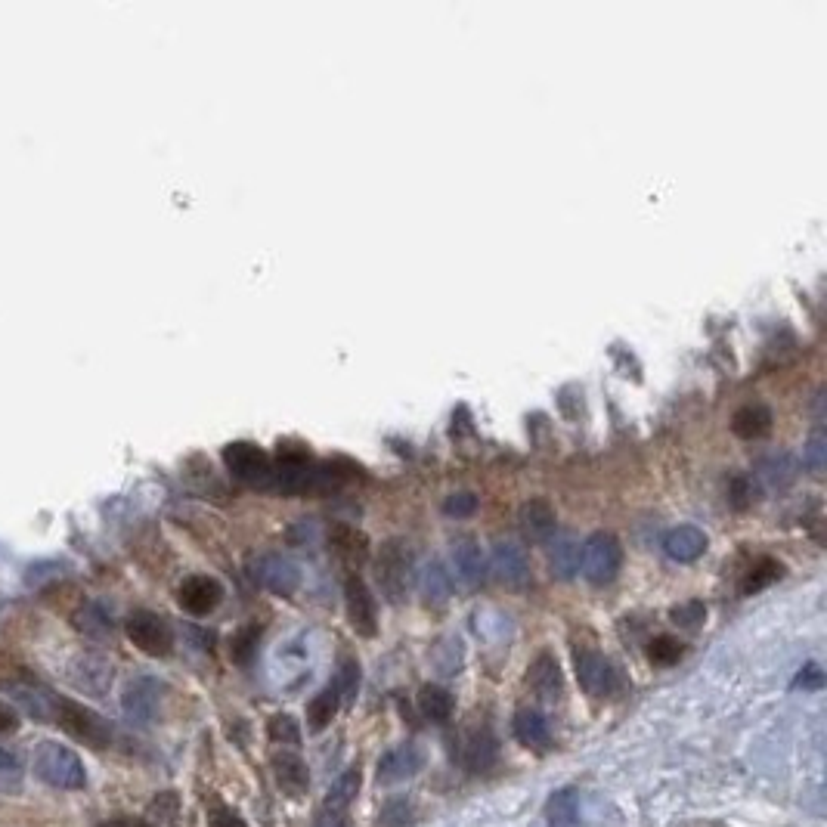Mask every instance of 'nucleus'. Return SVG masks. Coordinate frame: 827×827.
I'll return each instance as SVG.
<instances>
[{"mask_svg": "<svg viewBox=\"0 0 827 827\" xmlns=\"http://www.w3.org/2000/svg\"><path fill=\"white\" fill-rule=\"evenodd\" d=\"M50 722H56L69 738H75L78 744L93 747V750H106L112 744V738H115L112 725L100 713H93L84 704L66 701V697H56V707H53V719Z\"/></svg>", "mask_w": 827, "mask_h": 827, "instance_id": "nucleus-1", "label": "nucleus"}, {"mask_svg": "<svg viewBox=\"0 0 827 827\" xmlns=\"http://www.w3.org/2000/svg\"><path fill=\"white\" fill-rule=\"evenodd\" d=\"M31 769L44 784H53L59 790H81L87 784V772L84 762L75 750H69L66 744L56 741H44L35 750V759H31Z\"/></svg>", "mask_w": 827, "mask_h": 827, "instance_id": "nucleus-2", "label": "nucleus"}, {"mask_svg": "<svg viewBox=\"0 0 827 827\" xmlns=\"http://www.w3.org/2000/svg\"><path fill=\"white\" fill-rule=\"evenodd\" d=\"M580 564H583V577L595 586H608L617 580L620 567H623V546L614 533H592L583 552H580Z\"/></svg>", "mask_w": 827, "mask_h": 827, "instance_id": "nucleus-3", "label": "nucleus"}, {"mask_svg": "<svg viewBox=\"0 0 827 827\" xmlns=\"http://www.w3.org/2000/svg\"><path fill=\"white\" fill-rule=\"evenodd\" d=\"M375 580L378 589L391 604H400L409 592V577H412V555L406 552V546L400 539H391V543L381 546L378 561H375Z\"/></svg>", "mask_w": 827, "mask_h": 827, "instance_id": "nucleus-4", "label": "nucleus"}, {"mask_svg": "<svg viewBox=\"0 0 827 827\" xmlns=\"http://www.w3.org/2000/svg\"><path fill=\"white\" fill-rule=\"evenodd\" d=\"M224 465L242 484H251V487L273 484V462L258 443H248V440L230 443V447H224Z\"/></svg>", "mask_w": 827, "mask_h": 827, "instance_id": "nucleus-5", "label": "nucleus"}, {"mask_svg": "<svg viewBox=\"0 0 827 827\" xmlns=\"http://www.w3.org/2000/svg\"><path fill=\"white\" fill-rule=\"evenodd\" d=\"M360 784H363V772L360 766H351L338 775V781L329 787L326 800L316 809V821L313 827H347V812H351L357 793H360Z\"/></svg>", "mask_w": 827, "mask_h": 827, "instance_id": "nucleus-6", "label": "nucleus"}, {"mask_svg": "<svg viewBox=\"0 0 827 827\" xmlns=\"http://www.w3.org/2000/svg\"><path fill=\"white\" fill-rule=\"evenodd\" d=\"M574 666H577L580 688L592 697H611L620 688L617 666L604 654H598L595 648H577L574 651Z\"/></svg>", "mask_w": 827, "mask_h": 827, "instance_id": "nucleus-7", "label": "nucleus"}, {"mask_svg": "<svg viewBox=\"0 0 827 827\" xmlns=\"http://www.w3.org/2000/svg\"><path fill=\"white\" fill-rule=\"evenodd\" d=\"M251 580L273 595H292L301 586V570L292 558L267 552L251 558Z\"/></svg>", "mask_w": 827, "mask_h": 827, "instance_id": "nucleus-8", "label": "nucleus"}, {"mask_svg": "<svg viewBox=\"0 0 827 827\" xmlns=\"http://www.w3.org/2000/svg\"><path fill=\"white\" fill-rule=\"evenodd\" d=\"M127 639H131L143 654L149 657H168L174 648V632L165 623V617H158L152 611H137L127 620Z\"/></svg>", "mask_w": 827, "mask_h": 827, "instance_id": "nucleus-9", "label": "nucleus"}, {"mask_svg": "<svg viewBox=\"0 0 827 827\" xmlns=\"http://www.w3.org/2000/svg\"><path fill=\"white\" fill-rule=\"evenodd\" d=\"M344 608H347V623L354 626V632L363 635V639H372L378 632V604L369 586L357 574H351L344 583Z\"/></svg>", "mask_w": 827, "mask_h": 827, "instance_id": "nucleus-10", "label": "nucleus"}, {"mask_svg": "<svg viewBox=\"0 0 827 827\" xmlns=\"http://www.w3.org/2000/svg\"><path fill=\"white\" fill-rule=\"evenodd\" d=\"M496 759H499V744H496V735L490 731V725H474V728L462 731L459 762L468 772L484 775L496 766Z\"/></svg>", "mask_w": 827, "mask_h": 827, "instance_id": "nucleus-11", "label": "nucleus"}, {"mask_svg": "<svg viewBox=\"0 0 827 827\" xmlns=\"http://www.w3.org/2000/svg\"><path fill=\"white\" fill-rule=\"evenodd\" d=\"M220 598H224V589H220V583L214 577H205V574H196V577H189L180 583L177 589V601H180V608L186 614H193V617H205L211 614Z\"/></svg>", "mask_w": 827, "mask_h": 827, "instance_id": "nucleus-12", "label": "nucleus"}, {"mask_svg": "<svg viewBox=\"0 0 827 827\" xmlns=\"http://www.w3.org/2000/svg\"><path fill=\"white\" fill-rule=\"evenodd\" d=\"M425 766V756L416 744H400L394 750H388L385 756L378 759V784H397V781H406L412 775H419Z\"/></svg>", "mask_w": 827, "mask_h": 827, "instance_id": "nucleus-13", "label": "nucleus"}, {"mask_svg": "<svg viewBox=\"0 0 827 827\" xmlns=\"http://www.w3.org/2000/svg\"><path fill=\"white\" fill-rule=\"evenodd\" d=\"M487 564L505 586H527L530 580V561L518 543H496Z\"/></svg>", "mask_w": 827, "mask_h": 827, "instance_id": "nucleus-14", "label": "nucleus"}, {"mask_svg": "<svg viewBox=\"0 0 827 827\" xmlns=\"http://www.w3.org/2000/svg\"><path fill=\"white\" fill-rule=\"evenodd\" d=\"M273 778H276V787L285 793V797H292V800H298V797H304L307 793V787H310V772H307V762L298 756V753H292V750H279V753H273Z\"/></svg>", "mask_w": 827, "mask_h": 827, "instance_id": "nucleus-15", "label": "nucleus"}, {"mask_svg": "<svg viewBox=\"0 0 827 827\" xmlns=\"http://www.w3.org/2000/svg\"><path fill=\"white\" fill-rule=\"evenodd\" d=\"M663 552H666V558H673L679 564H691L707 552V533L691 524L673 527L663 536Z\"/></svg>", "mask_w": 827, "mask_h": 827, "instance_id": "nucleus-16", "label": "nucleus"}, {"mask_svg": "<svg viewBox=\"0 0 827 827\" xmlns=\"http://www.w3.org/2000/svg\"><path fill=\"white\" fill-rule=\"evenodd\" d=\"M453 570L468 589H477L487 580L490 564H487V555L481 552V546H477L474 539H459V543L453 546Z\"/></svg>", "mask_w": 827, "mask_h": 827, "instance_id": "nucleus-17", "label": "nucleus"}, {"mask_svg": "<svg viewBox=\"0 0 827 827\" xmlns=\"http://www.w3.org/2000/svg\"><path fill=\"white\" fill-rule=\"evenodd\" d=\"M527 685L533 688L536 697H543V701H558L561 691H564V676H561V666L558 660L543 651L527 670Z\"/></svg>", "mask_w": 827, "mask_h": 827, "instance_id": "nucleus-18", "label": "nucleus"}, {"mask_svg": "<svg viewBox=\"0 0 827 827\" xmlns=\"http://www.w3.org/2000/svg\"><path fill=\"white\" fill-rule=\"evenodd\" d=\"M518 521H521L524 536L533 539V543H549V539L555 536V524H558L555 508H552V502H546V499H530V502H524Z\"/></svg>", "mask_w": 827, "mask_h": 827, "instance_id": "nucleus-19", "label": "nucleus"}, {"mask_svg": "<svg viewBox=\"0 0 827 827\" xmlns=\"http://www.w3.org/2000/svg\"><path fill=\"white\" fill-rule=\"evenodd\" d=\"M515 738L527 747V750H549L552 747V728H549V719L533 710V707H524L515 713Z\"/></svg>", "mask_w": 827, "mask_h": 827, "instance_id": "nucleus-20", "label": "nucleus"}, {"mask_svg": "<svg viewBox=\"0 0 827 827\" xmlns=\"http://www.w3.org/2000/svg\"><path fill=\"white\" fill-rule=\"evenodd\" d=\"M329 549L344 564H363L369 558V536L351 524H335L329 530Z\"/></svg>", "mask_w": 827, "mask_h": 827, "instance_id": "nucleus-21", "label": "nucleus"}, {"mask_svg": "<svg viewBox=\"0 0 827 827\" xmlns=\"http://www.w3.org/2000/svg\"><path fill=\"white\" fill-rule=\"evenodd\" d=\"M121 707L134 722H149L158 710V685L152 679H134L124 688Z\"/></svg>", "mask_w": 827, "mask_h": 827, "instance_id": "nucleus-22", "label": "nucleus"}, {"mask_svg": "<svg viewBox=\"0 0 827 827\" xmlns=\"http://www.w3.org/2000/svg\"><path fill=\"white\" fill-rule=\"evenodd\" d=\"M549 567H552V574L558 580L577 577V570H580V543H577V536L561 533V536L549 539Z\"/></svg>", "mask_w": 827, "mask_h": 827, "instance_id": "nucleus-23", "label": "nucleus"}, {"mask_svg": "<svg viewBox=\"0 0 827 827\" xmlns=\"http://www.w3.org/2000/svg\"><path fill=\"white\" fill-rule=\"evenodd\" d=\"M731 431L744 440H759L772 431V409L762 403H747L731 416Z\"/></svg>", "mask_w": 827, "mask_h": 827, "instance_id": "nucleus-24", "label": "nucleus"}, {"mask_svg": "<svg viewBox=\"0 0 827 827\" xmlns=\"http://www.w3.org/2000/svg\"><path fill=\"white\" fill-rule=\"evenodd\" d=\"M800 465L797 459H793L790 453H769L766 459H759L756 465V474H759V481L766 484L769 490H781L787 484H793V477H797Z\"/></svg>", "mask_w": 827, "mask_h": 827, "instance_id": "nucleus-25", "label": "nucleus"}, {"mask_svg": "<svg viewBox=\"0 0 827 827\" xmlns=\"http://www.w3.org/2000/svg\"><path fill=\"white\" fill-rule=\"evenodd\" d=\"M72 682L90 694H103L112 682V666L103 660V657H81L75 666H72Z\"/></svg>", "mask_w": 827, "mask_h": 827, "instance_id": "nucleus-26", "label": "nucleus"}, {"mask_svg": "<svg viewBox=\"0 0 827 827\" xmlns=\"http://www.w3.org/2000/svg\"><path fill=\"white\" fill-rule=\"evenodd\" d=\"M549 827H580V797L574 787H561L549 797L546 806Z\"/></svg>", "mask_w": 827, "mask_h": 827, "instance_id": "nucleus-27", "label": "nucleus"}, {"mask_svg": "<svg viewBox=\"0 0 827 827\" xmlns=\"http://www.w3.org/2000/svg\"><path fill=\"white\" fill-rule=\"evenodd\" d=\"M419 592L428 604H443L450 598L453 592V577H450V570L443 567L440 561H431L422 567V574H419Z\"/></svg>", "mask_w": 827, "mask_h": 827, "instance_id": "nucleus-28", "label": "nucleus"}, {"mask_svg": "<svg viewBox=\"0 0 827 827\" xmlns=\"http://www.w3.org/2000/svg\"><path fill=\"white\" fill-rule=\"evenodd\" d=\"M453 694L447 691V688H440V685H425L422 691H419V710H422V716L428 719V722H437V725H443V722H450V716H453Z\"/></svg>", "mask_w": 827, "mask_h": 827, "instance_id": "nucleus-29", "label": "nucleus"}, {"mask_svg": "<svg viewBox=\"0 0 827 827\" xmlns=\"http://www.w3.org/2000/svg\"><path fill=\"white\" fill-rule=\"evenodd\" d=\"M338 707H341V697H338L335 685L323 688L320 694H313V701L307 704V725H310V731H323L326 725H332Z\"/></svg>", "mask_w": 827, "mask_h": 827, "instance_id": "nucleus-30", "label": "nucleus"}, {"mask_svg": "<svg viewBox=\"0 0 827 827\" xmlns=\"http://www.w3.org/2000/svg\"><path fill=\"white\" fill-rule=\"evenodd\" d=\"M781 574H784L781 561H775V558H756L753 567L747 570L744 583H741V592H744V595L762 592L766 586H772L775 580H781Z\"/></svg>", "mask_w": 827, "mask_h": 827, "instance_id": "nucleus-31", "label": "nucleus"}, {"mask_svg": "<svg viewBox=\"0 0 827 827\" xmlns=\"http://www.w3.org/2000/svg\"><path fill=\"white\" fill-rule=\"evenodd\" d=\"M267 735H270L273 744H282V750H285V747H298V744H301V725H298V719L289 716V713H276V716L267 722Z\"/></svg>", "mask_w": 827, "mask_h": 827, "instance_id": "nucleus-32", "label": "nucleus"}, {"mask_svg": "<svg viewBox=\"0 0 827 827\" xmlns=\"http://www.w3.org/2000/svg\"><path fill=\"white\" fill-rule=\"evenodd\" d=\"M682 651H685L682 642L673 639V635H657V639L648 642V660L654 666H673V663H679Z\"/></svg>", "mask_w": 827, "mask_h": 827, "instance_id": "nucleus-33", "label": "nucleus"}, {"mask_svg": "<svg viewBox=\"0 0 827 827\" xmlns=\"http://www.w3.org/2000/svg\"><path fill=\"white\" fill-rule=\"evenodd\" d=\"M258 639H261V626H245L233 635V642H230V657L236 663H248L254 657V651H258Z\"/></svg>", "mask_w": 827, "mask_h": 827, "instance_id": "nucleus-34", "label": "nucleus"}, {"mask_svg": "<svg viewBox=\"0 0 827 827\" xmlns=\"http://www.w3.org/2000/svg\"><path fill=\"white\" fill-rule=\"evenodd\" d=\"M803 465L812 471V474H824V465H827V437L821 428L812 431V437L806 440L803 447Z\"/></svg>", "mask_w": 827, "mask_h": 827, "instance_id": "nucleus-35", "label": "nucleus"}, {"mask_svg": "<svg viewBox=\"0 0 827 827\" xmlns=\"http://www.w3.org/2000/svg\"><path fill=\"white\" fill-rule=\"evenodd\" d=\"M357 688H360V663L354 657H344L338 666L335 691H338V697H344V701H351V697H357Z\"/></svg>", "mask_w": 827, "mask_h": 827, "instance_id": "nucleus-36", "label": "nucleus"}, {"mask_svg": "<svg viewBox=\"0 0 827 827\" xmlns=\"http://www.w3.org/2000/svg\"><path fill=\"white\" fill-rule=\"evenodd\" d=\"M670 620L682 629H697L707 620V604L704 601H682L670 611Z\"/></svg>", "mask_w": 827, "mask_h": 827, "instance_id": "nucleus-37", "label": "nucleus"}, {"mask_svg": "<svg viewBox=\"0 0 827 827\" xmlns=\"http://www.w3.org/2000/svg\"><path fill=\"white\" fill-rule=\"evenodd\" d=\"M409 821H412V806L403 797L388 800L385 806H381V812H378V824L381 827H406Z\"/></svg>", "mask_w": 827, "mask_h": 827, "instance_id": "nucleus-38", "label": "nucleus"}, {"mask_svg": "<svg viewBox=\"0 0 827 827\" xmlns=\"http://www.w3.org/2000/svg\"><path fill=\"white\" fill-rule=\"evenodd\" d=\"M75 623H78V629H84L90 635H106L112 629V620L106 617V611L100 608V604H87V608H81Z\"/></svg>", "mask_w": 827, "mask_h": 827, "instance_id": "nucleus-39", "label": "nucleus"}, {"mask_svg": "<svg viewBox=\"0 0 827 827\" xmlns=\"http://www.w3.org/2000/svg\"><path fill=\"white\" fill-rule=\"evenodd\" d=\"M19 775H22V762L13 750L0 747V787L16 790L19 787Z\"/></svg>", "mask_w": 827, "mask_h": 827, "instance_id": "nucleus-40", "label": "nucleus"}, {"mask_svg": "<svg viewBox=\"0 0 827 827\" xmlns=\"http://www.w3.org/2000/svg\"><path fill=\"white\" fill-rule=\"evenodd\" d=\"M443 512L450 518H471L477 512V496L474 493H453L443 502Z\"/></svg>", "mask_w": 827, "mask_h": 827, "instance_id": "nucleus-41", "label": "nucleus"}, {"mask_svg": "<svg viewBox=\"0 0 827 827\" xmlns=\"http://www.w3.org/2000/svg\"><path fill=\"white\" fill-rule=\"evenodd\" d=\"M824 685V673H821V666L818 663H806L803 670L797 673V679H793V688H821Z\"/></svg>", "mask_w": 827, "mask_h": 827, "instance_id": "nucleus-42", "label": "nucleus"}, {"mask_svg": "<svg viewBox=\"0 0 827 827\" xmlns=\"http://www.w3.org/2000/svg\"><path fill=\"white\" fill-rule=\"evenodd\" d=\"M211 827H248V824L230 809H214L211 812Z\"/></svg>", "mask_w": 827, "mask_h": 827, "instance_id": "nucleus-43", "label": "nucleus"}, {"mask_svg": "<svg viewBox=\"0 0 827 827\" xmlns=\"http://www.w3.org/2000/svg\"><path fill=\"white\" fill-rule=\"evenodd\" d=\"M19 728V713L7 704H0V738L4 735H13V731Z\"/></svg>", "mask_w": 827, "mask_h": 827, "instance_id": "nucleus-44", "label": "nucleus"}, {"mask_svg": "<svg viewBox=\"0 0 827 827\" xmlns=\"http://www.w3.org/2000/svg\"><path fill=\"white\" fill-rule=\"evenodd\" d=\"M103 827H131V821H106Z\"/></svg>", "mask_w": 827, "mask_h": 827, "instance_id": "nucleus-45", "label": "nucleus"}, {"mask_svg": "<svg viewBox=\"0 0 827 827\" xmlns=\"http://www.w3.org/2000/svg\"><path fill=\"white\" fill-rule=\"evenodd\" d=\"M131 827H155V824H149V821H131Z\"/></svg>", "mask_w": 827, "mask_h": 827, "instance_id": "nucleus-46", "label": "nucleus"}]
</instances>
